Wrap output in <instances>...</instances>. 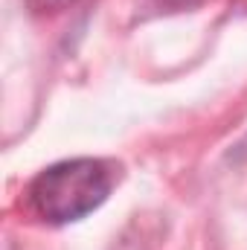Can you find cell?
Segmentation results:
<instances>
[{
  "label": "cell",
  "instance_id": "cell-2",
  "mask_svg": "<svg viewBox=\"0 0 247 250\" xmlns=\"http://www.w3.org/2000/svg\"><path fill=\"white\" fill-rule=\"evenodd\" d=\"M79 0H26V9L32 15H59L64 9L76 6Z\"/></svg>",
  "mask_w": 247,
  "mask_h": 250
},
{
  "label": "cell",
  "instance_id": "cell-4",
  "mask_svg": "<svg viewBox=\"0 0 247 250\" xmlns=\"http://www.w3.org/2000/svg\"><path fill=\"white\" fill-rule=\"evenodd\" d=\"M230 160H236V163H239V160H247V137L242 140V143H239V146H236V148H233Z\"/></svg>",
  "mask_w": 247,
  "mask_h": 250
},
{
  "label": "cell",
  "instance_id": "cell-1",
  "mask_svg": "<svg viewBox=\"0 0 247 250\" xmlns=\"http://www.w3.org/2000/svg\"><path fill=\"white\" fill-rule=\"evenodd\" d=\"M117 184V169L99 157H73L47 166L26 187V204L44 224L64 227L96 212Z\"/></svg>",
  "mask_w": 247,
  "mask_h": 250
},
{
  "label": "cell",
  "instance_id": "cell-3",
  "mask_svg": "<svg viewBox=\"0 0 247 250\" xmlns=\"http://www.w3.org/2000/svg\"><path fill=\"white\" fill-rule=\"evenodd\" d=\"M163 6H169V9H192V6H198V3H204V0H160Z\"/></svg>",
  "mask_w": 247,
  "mask_h": 250
}]
</instances>
